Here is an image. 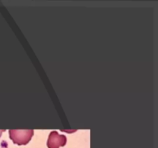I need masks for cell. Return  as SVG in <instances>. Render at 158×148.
Wrapping results in <instances>:
<instances>
[{"mask_svg":"<svg viewBox=\"0 0 158 148\" xmlns=\"http://www.w3.org/2000/svg\"><path fill=\"white\" fill-rule=\"evenodd\" d=\"M9 138L17 145H26L33 136V130H9Z\"/></svg>","mask_w":158,"mask_h":148,"instance_id":"cell-1","label":"cell"},{"mask_svg":"<svg viewBox=\"0 0 158 148\" xmlns=\"http://www.w3.org/2000/svg\"><path fill=\"white\" fill-rule=\"evenodd\" d=\"M67 139L66 136L60 134L57 131H52L47 140L48 148H60L66 145Z\"/></svg>","mask_w":158,"mask_h":148,"instance_id":"cell-2","label":"cell"},{"mask_svg":"<svg viewBox=\"0 0 158 148\" xmlns=\"http://www.w3.org/2000/svg\"><path fill=\"white\" fill-rule=\"evenodd\" d=\"M3 131H5V130H0V136H1V134L3 132Z\"/></svg>","mask_w":158,"mask_h":148,"instance_id":"cell-3","label":"cell"}]
</instances>
